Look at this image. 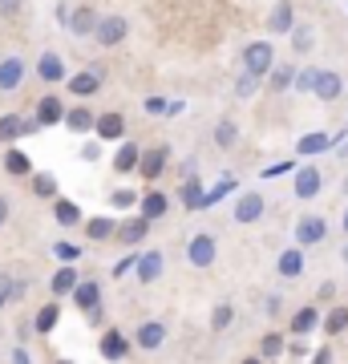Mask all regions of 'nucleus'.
<instances>
[{
    "instance_id": "1",
    "label": "nucleus",
    "mask_w": 348,
    "mask_h": 364,
    "mask_svg": "<svg viewBox=\"0 0 348 364\" xmlns=\"http://www.w3.org/2000/svg\"><path fill=\"white\" fill-rule=\"evenodd\" d=\"M271 69H275V49H271V41H251L243 49V73L268 77Z\"/></svg>"
},
{
    "instance_id": "2",
    "label": "nucleus",
    "mask_w": 348,
    "mask_h": 364,
    "mask_svg": "<svg viewBox=\"0 0 348 364\" xmlns=\"http://www.w3.org/2000/svg\"><path fill=\"white\" fill-rule=\"evenodd\" d=\"M130 33V21L126 16H102L97 21V33H93V41L102 45V49H114V45H122Z\"/></svg>"
},
{
    "instance_id": "3",
    "label": "nucleus",
    "mask_w": 348,
    "mask_h": 364,
    "mask_svg": "<svg viewBox=\"0 0 348 364\" xmlns=\"http://www.w3.org/2000/svg\"><path fill=\"white\" fill-rule=\"evenodd\" d=\"M215 255H219L215 235H194L191 243H186V259H191L194 267H211V263H215Z\"/></svg>"
},
{
    "instance_id": "4",
    "label": "nucleus",
    "mask_w": 348,
    "mask_h": 364,
    "mask_svg": "<svg viewBox=\"0 0 348 364\" xmlns=\"http://www.w3.org/2000/svg\"><path fill=\"white\" fill-rule=\"evenodd\" d=\"M324 235H328V223H324L320 215H304V219L296 223V243H300V247H312V243H320Z\"/></svg>"
},
{
    "instance_id": "5",
    "label": "nucleus",
    "mask_w": 348,
    "mask_h": 364,
    "mask_svg": "<svg viewBox=\"0 0 348 364\" xmlns=\"http://www.w3.org/2000/svg\"><path fill=\"white\" fill-rule=\"evenodd\" d=\"M344 93V81H340V73H332V69H320L316 73V85H312V97H320V102H336Z\"/></svg>"
},
{
    "instance_id": "6",
    "label": "nucleus",
    "mask_w": 348,
    "mask_h": 364,
    "mask_svg": "<svg viewBox=\"0 0 348 364\" xmlns=\"http://www.w3.org/2000/svg\"><path fill=\"white\" fill-rule=\"evenodd\" d=\"M33 130H41L37 117H16V114L0 117V142H16L21 134H33Z\"/></svg>"
},
{
    "instance_id": "7",
    "label": "nucleus",
    "mask_w": 348,
    "mask_h": 364,
    "mask_svg": "<svg viewBox=\"0 0 348 364\" xmlns=\"http://www.w3.org/2000/svg\"><path fill=\"white\" fill-rule=\"evenodd\" d=\"M97 21H102V16L93 13L90 4H81V9L69 13V33H73V37H93V33H97Z\"/></svg>"
},
{
    "instance_id": "8",
    "label": "nucleus",
    "mask_w": 348,
    "mask_h": 364,
    "mask_svg": "<svg viewBox=\"0 0 348 364\" xmlns=\"http://www.w3.org/2000/svg\"><path fill=\"white\" fill-rule=\"evenodd\" d=\"M263 219V195H255V191H251V195H239V203H235V223H259Z\"/></svg>"
},
{
    "instance_id": "9",
    "label": "nucleus",
    "mask_w": 348,
    "mask_h": 364,
    "mask_svg": "<svg viewBox=\"0 0 348 364\" xmlns=\"http://www.w3.org/2000/svg\"><path fill=\"white\" fill-rule=\"evenodd\" d=\"M268 28L271 33H292V28H296L292 0H275V9H271V16H268Z\"/></svg>"
},
{
    "instance_id": "10",
    "label": "nucleus",
    "mask_w": 348,
    "mask_h": 364,
    "mask_svg": "<svg viewBox=\"0 0 348 364\" xmlns=\"http://www.w3.org/2000/svg\"><path fill=\"white\" fill-rule=\"evenodd\" d=\"M73 299H78L81 312H93V308L102 304V287H97V279H78V287H73Z\"/></svg>"
},
{
    "instance_id": "11",
    "label": "nucleus",
    "mask_w": 348,
    "mask_h": 364,
    "mask_svg": "<svg viewBox=\"0 0 348 364\" xmlns=\"http://www.w3.org/2000/svg\"><path fill=\"white\" fill-rule=\"evenodd\" d=\"M316 195H320V170L300 166L296 170V198H316Z\"/></svg>"
},
{
    "instance_id": "12",
    "label": "nucleus",
    "mask_w": 348,
    "mask_h": 364,
    "mask_svg": "<svg viewBox=\"0 0 348 364\" xmlns=\"http://www.w3.org/2000/svg\"><path fill=\"white\" fill-rule=\"evenodd\" d=\"M21 77H25V61H21V57H4V61H0V90L4 93L16 90Z\"/></svg>"
},
{
    "instance_id": "13",
    "label": "nucleus",
    "mask_w": 348,
    "mask_h": 364,
    "mask_svg": "<svg viewBox=\"0 0 348 364\" xmlns=\"http://www.w3.org/2000/svg\"><path fill=\"white\" fill-rule=\"evenodd\" d=\"M167 158H170V150H167V146H154V150H146V154H142L138 170H142L146 178H158V174L167 170Z\"/></svg>"
},
{
    "instance_id": "14",
    "label": "nucleus",
    "mask_w": 348,
    "mask_h": 364,
    "mask_svg": "<svg viewBox=\"0 0 348 364\" xmlns=\"http://www.w3.org/2000/svg\"><path fill=\"white\" fill-rule=\"evenodd\" d=\"M138 279L142 284H154L158 275H162V251H146V255H138Z\"/></svg>"
},
{
    "instance_id": "15",
    "label": "nucleus",
    "mask_w": 348,
    "mask_h": 364,
    "mask_svg": "<svg viewBox=\"0 0 348 364\" xmlns=\"http://www.w3.org/2000/svg\"><path fill=\"white\" fill-rule=\"evenodd\" d=\"M162 340H167V324H158V320H146V324L138 328V348L154 352Z\"/></svg>"
},
{
    "instance_id": "16",
    "label": "nucleus",
    "mask_w": 348,
    "mask_h": 364,
    "mask_svg": "<svg viewBox=\"0 0 348 364\" xmlns=\"http://www.w3.org/2000/svg\"><path fill=\"white\" fill-rule=\"evenodd\" d=\"M179 195H182V207H186V210H203V195H206V191H203V182H199V174H186V182H182Z\"/></svg>"
},
{
    "instance_id": "17",
    "label": "nucleus",
    "mask_w": 348,
    "mask_h": 364,
    "mask_svg": "<svg viewBox=\"0 0 348 364\" xmlns=\"http://www.w3.org/2000/svg\"><path fill=\"white\" fill-rule=\"evenodd\" d=\"M93 130H97V138L114 142V138H122V134H126V117H122V114H102Z\"/></svg>"
},
{
    "instance_id": "18",
    "label": "nucleus",
    "mask_w": 348,
    "mask_h": 364,
    "mask_svg": "<svg viewBox=\"0 0 348 364\" xmlns=\"http://www.w3.org/2000/svg\"><path fill=\"white\" fill-rule=\"evenodd\" d=\"M37 77H41V81H61V77H65V61L57 57V53H41Z\"/></svg>"
},
{
    "instance_id": "19",
    "label": "nucleus",
    "mask_w": 348,
    "mask_h": 364,
    "mask_svg": "<svg viewBox=\"0 0 348 364\" xmlns=\"http://www.w3.org/2000/svg\"><path fill=\"white\" fill-rule=\"evenodd\" d=\"M296 85V65H275L268 73V90L271 93H284V90H292Z\"/></svg>"
},
{
    "instance_id": "20",
    "label": "nucleus",
    "mask_w": 348,
    "mask_h": 364,
    "mask_svg": "<svg viewBox=\"0 0 348 364\" xmlns=\"http://www.w3.org/2000/svg\"><path fill=\"white\" fill-rule=\"evenodd\" d=\"M61 117H65L61 97H41V105H37V126H57Z\"/></svg>"
},
{
    "instance_id": "21",
    "label": "nucleus",
    "mask_w": 348,
    "mask_h": 364,
    "mask_svg": "<svg viewBox=\"0 0 348 364\" xmlns=\"http://www.w3.org/2000/svg\"><path fill=\"white\" fill-rule=\"evenodd\" d=\"M146 235H150V219H126L122 223V227H117V239H122V243H138V239H146Z\"/></svg>"
},
{
    "instance_id": "22",
    "label": "nucleus",
    "mask_w": 348,
    "mask_h": 364,
    "mask_svg": "<svg viewBox=\"0 0 348 364\" xmlns=\"http://www.w3.org/2000/svg\"><path fill=\"white\" fill-rule=\"evenodd\" d=\"M138 162H142V150H138L134 142H126V146H122V150L114 154V170H117V174H130V170H138Z\"/></svg>"
},
{
    "instance_id": "23",
    "label": "nucleus",
    "mask_w": 348,
    "mask_h": 364,
    "mask_svg": "<svg viewBox=\"0 0 348 364\" xmlns=\"http://www.w3.org/2000/svg\"><path fill=\"white\" fill-rule=\"evenodd\" d=\"M65 126H69L73 134H85V130H93V126H97V117H93L85 105H78V109H65Z\"/></svg>"
},
{
    "instance_id": "24",
    "label": "nucleus",
    "mask_w": 348,
    "mask_h": 364,
    "mask_svg": "<svg viewBox=\"0 0 348 364\" xmlns=\"http://www.w3.org/2000/svg\"><path fill=\"white\" fill-rule=\"evenodd\" d=\"M126 352H130V340L122 336V332H105L102 336V356L105 360H122Z\"/></svg>"
},
{
    "instance_id": "25",
    "label": "nucleus",
    "mask_w": 348,
    "mask_h": 364,
    "mask_svg": "<svg viewBox=\"0 0 348 364\" xmlns=\"http://www.w3.org/2000/svg\"><path fill=\"white\" fill-rule=\"evenodd\" d=\"M275 267H280V275H284V279H296V275L304 272V251H300V247L284 251V255H280V263H275Z\"/></svg>"
},
{
    "instance_id": "26",
    "label": "nucleus",
    "mask_w": 348,
    "mask_h": 364,
    "mask_svg": "<svg viewBox=\"0 0 348 364\" xmlns=\"http://www.w3.org/2000/svg\"><path fill=\"white\" fill-rule=\"evenodd\" d=\"M97 85H102V73H78V77H69V93H78V97H85V93H97Z\"/></svg>"
},
{
    "instance_id": "27",
    "label": "nucleus",
    "mask_w": 348,
    "mask_h": 364,
    "mask_svg": "<svg viewBox=\"0 0 348 364\" xmlns=\"http://www.w3.org/2000/svg\"><path fill=\"white\" fill-rule=\"evenodd\" d=\"M142 215H146L150 223L162 219V215H167V195H162V191H150V195H142Z\"/></svg>"
},
{
    "instance_id": "28",
    "label": "nucleus",
    "mask_w": 348,
    "mask_h": 364,
    "mask_svg": "<svg viewBox=\"0 0 348 364\" xmlns=\"http://www.w3.org/2000/svg\"><path fill=\"white\" fill-rule=\"evenodd\" d=\"M53 296H73V287H78V272L73 267H61V272L53 275Z\"/></svg>"
},
{
    "instance_id": "29",
    "label": "nucleus",
    "mask_w": 348,
    "mask_h": 364,
    "mask_svg": "<svg viewBox=\"0 0 348 364\" xmlns=\"http://www.w3.org/2000/svg\"><path fill=\"white\" fill-rule=\"evenodd\" d=\"M235 142H239V130H235L231 117H223L219 126H215V146H219V150H231Z\"/></svg>"
},
{
    "instance_id": "30",
    "label": "nucleus",
    "mask_w": 348,
    "mask_h": 364,
    "mask_svg": "<svg viewBox=\"0 0 348 364\" xmlns=\"http://www.w3.org/2000/svg\"><path fill=\"white\" fill-rule=\"evenodd\" d=\"M316 320H320L316 308H300V312L292 316V332H296V336H308L312 328H316Z\"/></svg>"
},
{
    "instance_id": "31",
    "label": "nucleus",
    "mask_w": 348,
    "mask_h": 364,
    "mask_svg": "<svg viewBox=\"0 0 348 364\" xmlns=\"http://www.w3.org/2000/svg\"><path fill=\"white\" fill-rule=\"evenodd\" d=\"M328 146H332V138H328V134H304L296 150H300V154H324Z\"/></svg>"
},
{
    "instance_id": "32",
    "label": "nucleus",
    "mask_w": 348,
    "mask_h": 364,
    "mask_svg": "<svg viewBox=\"0 0 348 364\" xmlns=\"http://www.w3.org/2000/svg\"><path fill=\"white\" fill-rule=\"evenodd\" d=\"M4 170H9L13 178H21V174L33 170V162H28V154H21V150H9V154H4Z\"/></svg>"
},
{
    "instance_id": "33",
    "label": "nucleus",
    "mask_w": 348,
    "mask_h": 364,
    "mask_svg": "<svg viewBox=\"0 0 348 364\" xmlns=\"http://www.w3.org/2000/svg\"><path fill=\"white\" fill-rule=\"evenodd\" d=\"M57 320H61V308H57V304H45V308L37 312V332H53Z\"/></svg>"
},
{
    "instance_id": "34",
    "label": "nucleus",
    "mask_w": 348,
    "mask_h": 364,
    "mask_svg": "<svg viewBox=\"0 0 348 364\" xmlns=\"http://www.w3.org/2000/svg\"><path fill=\"white\" fill-rule=\"evenodd\" d=\"M344 328H348V308H332L328 320H324V332H328V336H340Z\"/></svg>"
},
{
    "instance_id": "35",
    "label": "nucleus",
    "mask_w": 348,
    "mask_h": 364,
    "mask_svg": "<svg viewBox=\"0 0 348 364\" xmlns=\"http://www.w3.org/2000/svg\"><path fill=\"white\" fill-rule=\"evenodd\" d=\"M85 235H90V239H110V235H117V231H114L110 219H90L85 223Z\"/></svg>"
},
{
    "instance_id": "36",
    "label": "nucleus",
    "mask_w": 348,
    "mask_h": 364,
    "mask_svg": "<svg viewBox=\"0 0 348 364\" xmlns=\"http://www.w3.org/2000/svg\"><path fill=\"white\" fill-rule=\"evenodd\" d=\"M231 191H235V178H223L219 186H211V191L203 195V207H215V203H219L223 195H231Z\"/></svg>"
},
{
    "instance_id": "37",
    "label": "nucleus",
    "mask_w": 348,
    "mask_h": 364,
    "mask_svg": "<svg viewBox=\"0 0 348 364\" xmlns=\"http://www.w3.org/2000/svg\"><path fill=\"white\" fill-rule=\"evenodd\" d=\"M231 304H219V308H215V312H211V328H215V332H223V328H231Z\"/></svg>"
},
{
    "instance_id": "38",
    "label": "nucleus",
    "mask_w": 348,
    "mask_h": 364,
    "mask_svg": "<svg viewBox=\"0 0 348 364\" xmlns=\"http://www.w3.org/2000/svg\"><path fill=\"white\" fill-rule=\"evenodd\" d=\"M312 41H316V37H312V28H308V25L292 28V45H296V53H308V49H312Z\"/></svg>"
},
{
    "instance_id": "39",
    "label": "nucleus",
    "mask_w": 348,
    "mask_h": 364,
    "mask_svg": "<svg viewBox=\"0 0 348 364\" xmlns=\"http://www.w3.org/2000/svg\"><path fill=\"white\" fill-rule=\"evenodd\" d=\"M53 215H57V223H78V219H81V210L73 207V203H61V198H57Z\"/></svg>"
},
{
    "instance_id": "40",
    "label": "nucleus",
    "mask_w": 348,
    "mask_h": 364,
    "mask_svg": "<svg viewBox=\"0 0 348 364\" xmlns=\"http://www.w3.org/2000/svg\"><path fill=\"white\" fill-rule=\"evenodd\" d=\"M259 81H263V77H251V73H243V77L235 81V93H239V97H251V93L259 90Z\"/></svg>"
},
{
    "instance_id": "41",
    "label": "nucleus",
    "mask_w": 348,
    "mask_h": 364,
    "mask_svg": "<svg viewBox=\"0 0 348 364\" xmlns=\"http://www.w3.org/2000/svg\"><path fill=\"white\" fill-rule=\"evenodd\" d=\"M33 191H37L41 198H53V195H57V182H53L49 174H37V182H33Z\"/></svg>"
},
{
    "instance_id": "42",
    "label": "nucleus",
    "mask_w": 348,
    "mask_h": 364,
    "mask_svg": "<svg viewBox=\"0 0 348 364\" xmlns=\"http://www.w3.org/2000/svg\"><path fill=\"white\" fill-rule=\"evenodd\" d=\"M110 203H114L117 210H130L134 203H138V195H134V191H114V195H110Z\"/></svg>"
},
{
    "instance_id": "43",
    "label": "nucleus",
    "mask_w": 348,
    "mask_h": 364,
    "mask_svg": "<svg viewBox=\"0 0 348 364\" xmlns=\"http://www.w3.org/2000/svg\"><path fill=\"white\" fill-rule=\"evenodd\" d=\"M280 352H284V336L268 332V336H263V356H280Z\"/></svg>"
},
{
    "instance_id": "44",
    "label": "nucleus",
    "mask_w": 348,
    "mask_h": 364,
    "mask_svg": "<svg viewBox=\"0 0 348 364\" xmlns=\"http://www.w3.org/2000/svg\"><path fill=\"white\" fill-rule=\"evenodd\" d=\"M13 287H16V279L0 272V308H4V304H13Z\"/></svg>"
},
{
    "instance_id": "45",
    "label": "nucleus",
    "mask_w": 348,
    "mask_h": 364,
    "mask_svg": "<svg viewBox=\"0 0 348 364\" xmlns=\"http://www.w3.org/2000/svg\"><path fill=\"white\" fill-rule=\"evenodd\" d=\"M316 73H320V69H304V73H296V90H300V93H312V85H316Z\"/></svg>"
},
{
    "instance_id": "46",
    "label": "nucleus",
    "mask_w": 348,
    "mask_h": 364,
    "mask_svg": "<svg viewBox=\"0 0 348 364\" xmlns=\"http://www.w3.org/2000/svg\"><path fill=\"white\" fill-rule=\"evenodd\" d=\"M134 267H138V255H126L122 263H114V275L122 279V275H126V272H134Z\"/></svg>"
},
{
    "instance_id": "47",
    "label": "nucleus",
    "mask_w": 348,
    "mask_h": 364,
    "mask_svg": "<svg viewBox=\"0 0 348 364\" xmlns=\"http://www.w3.org/2000/svg\"><path fill=\"white\" fill-rule=\"evenodd\" d=\"M53 251H57V259H65V263H69V259H78V247H73V243H57Z\"/></svg>"
},
{
    "instance_id": "48",
    "label": "nucleus",
    "mask_w": 348,
    "mask_h": 364,
    "mask_svg": "<svg viewBox=\"0 0 348 364\" xmlns=\"http://www.w3.org/2000/svg\"><path fill=\"white\" fill-rule=\"evenodd\" d=\"M288 170H292V162H275V166L263 170V178H275V174H288Z\"/></svg>"
},
{
    "instance_id": "49",
    "label": "nucleus",
    "mask_w": 348,
    "mask_h": 364,
    "mask_svg": "<svg viewBox=\"0 0 348 364\" xmlns=\"http://www.w3.org/2000/svg\"><path fill=\"white\" fill-rule=\"evenodd\" d=\"M21 9V0H0V16H13Z\"/></svg>"
},
{
    "instance_id": "50",
    "label": "nucleus",
    "mask_w": 348,
    "mask_h": 364,
    "mask_svg": "<svg viewBox=\"0 0 348 364\" xmlns=\"http://www.w3.org/2000/svg\"><path fill=\"white\" fill-rule=\"evenodd\" d=\"M146 109H150V114H162V109H167V102H162V97H150V102H146Z\"/></svg>"
},
{
    "instance_id": "51",
    "label": "nucleus",
    "mask_w": 348,
    "mask_h": 364,
    "mask_svg": "<svg viewBox=\"0 0 348 364\" xmlns=\"http://www.w3.org/2000/svg\"><path fill=\"white\" fill-rule=\"evenodd\" d=\"M13 364H33V360H28V352H25V348H16V352H13Z\"/></svg>"
},
{
    "instance_id": "52",
    "label": "nucleus",
    "mask_w": 348,
    "mask_h": 364,
    "mask_svg": "<svg viewBox=\"0 0 348 364\" xmlns=\"http://www.w3.org/2000/svg\"><path fill=\"white\" fill-rule=\"evenodd\" d=\"M328 356H332V352H328V348H320V352H316V360H312V364H328Z\"/></svg>"
},
{
    "instance_id": "53",
    "label": "nucleus",
    "mask_w": 348,
    "mask_h": 364,
    "mask_svg": "<svg viewBox=\"0 0 348 364\" xmlns=\"http://www.w3.org/2000/svg\"><path fill=\"white\" fill-rule=\"evenodd\" d=\"M4 219H9V203H4V195H0V227H4Z\"/></svg>"
},
{
    "instance_id": "54",
    "label": "nucleus",
    "mask_w": 348,
    "mask_h": 364,
    "mask_svg": "<svg viewBox=\"0 0 348 364\" xmlns=\"http://www.w3.org/2000/svg\"><path fill=\"white\" fill-rule=\"evenodd\" d=\"M243 364H259V360H255V356H251V360H243Z\"/></svg>"
},
{
    "instance_id": "55",
    "label": "nucleus",
    "mask_w": 348,
    "mask_h": 364,
    "mask_svg": "<svg viewBox=\"0 0 348 364\" xmlns=\"http://www.w3.org/2000/svg\"><path fill=\"white\" fill-rule=\"evenodd\" d=\"M344 231H348V210H344Z\"/></svg>"
},
{
    "instance_id": "56",
    "label": "nucleus",
    "mask_w": 348,
    "mask_h": 364,
    "mask_svg": "<svg viewBox=\"0 0 348 364\" xmlns=\"http://www.w3.org/2000/svg\"><path fill=\"white\" fill-rule=\"evenodd\" d=\"M344 263H348V247H344Z\"/></svg>"
},
{
    "instance_id": "57",
    "label": "nucleus",
    "mask_w": 348,
    "mask_h": 364,
    "mask_svg": "<svg viewBox=\"0 0 348 364\" xmlns=\"http://www.w3.org/2000/svg\"><path fill=\"white\" fill-rule=\"evenodd\" d=\"M61 364H69V360H61Z\"/></svg>"
}]
</instances>
